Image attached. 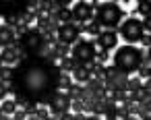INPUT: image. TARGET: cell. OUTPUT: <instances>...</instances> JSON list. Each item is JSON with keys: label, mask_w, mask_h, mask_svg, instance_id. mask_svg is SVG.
I'll list each match as a JSON object with an SVG mask.
<instances>
[{"label": "cell", "mask_w": 151, "mask_h": 120, "mask_svg": "<svg viewBox=\"0 0 151 120\" xmlns=\"http://www.w3.org/2000/svg\"><path fill=\"white\" fill-rule=\"evenodd\" d=\"M58 64L46 58H21L13 66V81L9 93H15V103L25 108L27 103L48 106L58 91Z\"/></svg>", "instance_id": "cell-1"}, {"label": "cell", "mask_w": 151, "mask_h": 120, "mask_svg": "<svg viewBox=\"0 0 151 120\" xmlns=\"http://www.w3.org/2000/svg\"><path fill=\"white\" fill-rule=\"evenodd\" d=\"M17 48H23V50H19L21 58L25 54V58H46V60H48V54L52 50V46L48 44L46 35L40 29H29L27 33H23Z\"/></svg>", "instance_id": "cell-2"}, {"label": "cell", "mask_w": 151, "mask_h": 120, "mask_svg": "<svg viewBox=\"0 0 151 120\" xmlns=\"http://www.w3.org/2000/svg\"><path fill=\"white\" fill-rule=\"evenodd\" d=\"M145 60V54L141 48H134V46H122L116 50L114 54V66L118 70H122L124 75H132L141 68Z\"/></svg>", "instance_id": "cell-3"}, {"label": "cell", "mask_w": 151, "mask_h": 120, "mask_svg": "<svg viewBox=\"0 0 151 120\" xmlns=\"http://www.w3.org/2000/svg\"><path fill=\"white\" fill-rule=\"evenodd\" d=\"M122 15L124 13L116 2H97L95 9H93V21L99 27H106V29L116 27L122 21Z\"/></svg>", "instance_id": "cell-4"}, {"label": "cell", "mask_w": 151, "mask_h": 120, "mask_svg": "<svg viewBox=\"0 0 151 120\" xmlns=\"http://www.w3.org/2000/svg\"><path fill=\"white\" fill-rule=\"evenodd\" d=\"M118 31H120L122 40L126 42V46H132V44L141 42V37H143V33H145V27H143V21H141V19L130 17V19H126V21L122 23V27H120Z\"/></svg>", "instance_id": "cell-5"}, {"label": "cell", "mask_w": 151, "mask_h": 120, "mask_svg": "<svg viewBox=\"0 0 151 120\" xmlns=\"http://www.w3.org/2000/svg\"><path fill=\"white\" fill-rule=\"evenodd\" d=\"M97 48L91 40H77L75 48H73V60L77 64H91L95 60Z\"/></svg>", "instance_id": "cell-6"}, {"label": "cell", "mask_w": 151, "mask_h": 120, "mask_svg": "<svg viewBox=\"0 0 151 120\" xmlns=\"http://www.w3.org/2000/svg\"><path fill=\"white\" fill-rule=\"evenodd\" d=\"M126 81H128V75H124L122 70H118L114 64H112V66H106L104 85H106L108 89H114V91H124Z\"/></svg>", "instance_id": "cell-7"}, {"label": "cell", "mask_w": 151, "mask_h": 120, "mask_svg": "<svg viewBox=\"0 0 151 120\" xmlns=\"http://www.w3.org/2000/svg\"><path fill=\"white\" fill-rule=\"evenodd\" d=\"M48 110H50V114L52 116H60V114H66L68 110H70V97L64 93V91H56L54 95H52V99H50V103H48Z\"/></svg>", "instance_id": "cell-8"}, {"label": "cell", "mask_w": 151, "mask_h": 120, "mask_svg": "<svg viewBox=\"0 0 151 120\" xmlns=\"http://www.w3.org/2000/svg\"><path fill=\"white\" fill-rule=\"evenodd\" d=\"M56 35H58V44H64V46H70L73 42L79 40L81 35V29L77 23H66V25H60L56 29Z\"/></svg>", "instance_id": "cell-9"}, {"label": "cell", "mask_w": 151, "mask_h": 120, "mask_svg": "<svg viewBox=\"0 0 151 120\" xmlns=\"http://www.w3.org/2000/svg\"><path fill=\"white\" fill-rule=\"evenodd\" d=\"M93 9H95V4H91V2H77V4L70 9L73 21H77V23H81V25L93 21Z\"/></svg>", "instance_id": "cell-10"}, {"label": "cell", "mask_w": 151, "mask_h": 120, "mask_svg": "<svg viewBox=\"0 0 151 120\" xmlns=\"http://www.w3.org/2000/svg\"><path fill=\"white\" fill-rule=\"evenodd\" d=\"M95 46H97L99 50H104V52H110L112 48H116V46H118V35H116V31H101V33L97 35V40H95Z\"/></svg>", "instance_id": "cell-11"}, {"label": "cell", "mask_w": 151, "mask_h": 120, "mask_svg": "<svg viewBox=\"0 0 151 120\" xmlns=\"http://www.w3.org/2000/svg\"><path fill=\"white\" fill-rule=\"evenodd\" d=\"M21 60V54H19V50L17 48H4L2 50V54H0V62H2V66H13L15 62H19Z\"/></svg>", "instance_id": "cell-12"}, {"label": "cell", "mask_w": 151, "mask_h": 120, "mask_svg": "<svg viewBox=\"0 0 151 120\" xmlns=\"http://www.w3.org/2000/svg\"><path fill=\"white\" fill-rule=\"evenodd\" d=\"M73 77H75V81H79V83H89V81H91V70H89L87 64H77V66L73 68Z\"/></svg>", "instance_id": "cell-13"}, {"label": "cell", "mask_w": 151, "mask_h": 120, "mask_svg": "<svg viewBox=\"0 0 151 120\" xmlns=\"http://www.w3.org/2000/svg\"><path fill=\"white\" fill-rule=\"evenodd\" d=\"M13 42H15V31H13V27L0 25V46H2V48H9Z\"/></svg>", "instance_id": "cell-14"}, {"label": "cell", "mask_w": 151, "mask_h": 120, "mask_svg": "<svg viewBox=\"0 0 151 120\" xmlns=\"http://www.w3.org/2000/svg\"><path fill=\"white\" fill-rule=\"evenodd\" d=\"M52 19H54V21H58L60 25H66V23H73V13H70V9L60 6L56 13H52Z\"/></svg>", "instance_id": "cell-15"}, {"label": "cell", "mask_w": 151, "mask_h": 120, "mask_svg": "<svg viewBox=\"0 0 151 120\" xmlns=\"http://www.w3.org/2000/svg\"><path fill=\"white\" fill-rule=\"evenodd\" d=\"M79 29H81V33H89V35H95V37H97V35L101 33V27H99V25H97L95 21H89V23L81 25Z\"/></svg>", "instance_id": "cell-16"}, {"label": "cell", "mask_w": 151, "mask_h": 120, "mask_svg": "<svg viewBox=\"0 0 151 120\" xmlns=\"http://www.w3.org/2000/svg\"><path fill=\"white\" fill-rule=\"evenodd\" d=\"M149 64H151V62H149V54H145V60H143L141 68L137 70V73H139V79L149 81V75H151V66H149Z\"/></svg>", "instance_id": "cell-17"}, {"label": "cell", "mask_w": 151, "mask_h": 120, "mask_svg": "<svg viewBox=\"0 0 151 120\" xmlns=\"http://www.w3.org/2000/svg\"><path fill=\"white\" fill-rule=\"evenodd\" d=\"M0 112L6 114V116H13V114L17 112V103H15V99H4L2 103H0Z\"/></svg>", "instance_id": "cell-18"}, {"label": "cell", "mask_w": 151, "mask_h": 120, "mask_svg": "<svg viewBox=\"0 0 151 120\" xmlns=\"http://www.w3.org/2000/svg\"><path fill=\"white\" fill-rule=\"evenodd\" d=\"M58 62H60V64H58L60 73H70V70H73V68L77 66V62H75V60H73L70 56H66V58H60Z\"/></svg>", "instance_id": "cell-19"}, {"label": "cell", "mask_w": 151, "mask_h": 120, "mask_svg": "<svg viewBox=\"0 0 151 120\" xmlns=\"http://www.w3.org/2000/svg\"><path fill=\"white\" fill-rule=\"evenodd\" d=\"M143 87V79H139V77H128V81H126V87H124V91H139Z\"/></svg>", "instance_id": "cell-20"}, {"label": "cell", "mask_w": 151, "mask_h": 120, "mask_svg": "<svg viewBox=\"0 0 151 120\" xmlns=\"http://www.w3.org/2000/svg\"><path fill=\"white\" fill-rule=\"evenodd\" d=\"M13 81V66H0V83Z\"/></svg>", "instance_id": "cell-21"}, {"label": "cell", "mask_w": 151, "mask_h": 120, "mask_svg": "<svg viewBox=\"0 0 151 120\" xmlns=\"http://www.w3.org/2000/svg\"><path fill=\"white\" fill-rule=\"evenodd\" d=\"M70 85H73V81H70L68 73H60V77H58V91L60 89H68Z\"/></svg>", "instance_id": "cell-22"}, {"label": "cell", "mask_w": 151, "mask_h": 120, "mask_svg": "<svg viewBox=\"0 0 151 120\" xmlns=\"http://www.w3.org/2000/svg\"><path fill=\"white\" fill-rule=\"evenodd\" d=\"M137 13H139L143 19H149V4H147V2H139V4H137Z\"/></svg>", "instance_id": "cell-23"}, {"label": "cell", "mask_w": 151, "mask_h": 120, "mask_svg": "<svg viewBox=\"0 0 151 120\" xmlns=\"http://www.w3.org/2000/svg\"><path fill=\"white\" fill-rule=\"evenodd\" d=\"M33 116H37L40 120H46V118L50 116V110H48L46 106H37V108H35V114H33Z\"/></svg>", "instance_id": "cell-24"}, {"label": "cell", "mask_w": 151, "mask_h": 120, "mask_svg": "<svg viewBox=\"0 0 151 120\" xmlns=\"http://www.w3.org/2000/svg\"><path fill=\"white\" fill-rule=\"evenodd\" d=\"M108 58H110V54H108V52H104V50H99V52L95 54V62H97V64H101V66H106Z\"/></svg>", "instance_id": "cell-25"}, {"label": "cell", "mask_w": 151, "mask_h": 120, "mask_svg": "<svg viewBox=\"0 0 151 120\" xmlns=\"http://www.w3.org/2000/svg\"><path fill=\"white\" fill-rule=\"evenodd\" d=\"M6 93H9V85L6 83H0V101H4Z\"/></svg>", "instance_id": "cell-26"}, {"label": "cell", "mask_w": 151, "mask_h": 120, "mask_svg": "<svg viewBox=\"0 0 151 120\" xmlns=\"http://www.w3.org/2000/svg\"><path fill=\"white\" fill-rule=\"evenodd\" d=\"M25 118H27V114H25L23 110H17V112L11 116V120H25Z\"/></svg>", "instance_id": "cell-27"}, {"label": "cell", "mask_w": 151, "mask_h": 120, "mask_svg": "<svg viewBox=\"0 0 151 120\" xmlns=\"http://www.w3.org/2000/svg\"><path fill=\"white\" fill-rule=\"evenodd\" d=\"M141 44H143L145 48H149V44H151V35H149V31H145V33H143V37H141Z\"/></svg>", "instance_id": "cell-28"}, {"label": "cell", "mask_w": 151, "mask_h": 120, "mask_svg": "<svg viewBox=\"0 0 151 120\" xmlns=\"http://www.w3.org/2000/svg\"><path fill=\"white\" fill-rule=\"evenodd\" d=\"M70 108H73V112H75V114H79V112H81L85 106H83L81 101H70Z\"/></svg>", "instance_id": "cell-29"}, {"label": "cell", "mask_w": 151, "mask_h": 120, "mask_svg": "<svg viewBox=\"0 0 151 120\" xmlns=\"http://www.w3.org/2000/svg\"><path fill=\"white\" fill-rule=\"evenodd\" d=\"M58 120H77V118H75V114L66 112V114H60V116H58Z\"/></svg>", "instance_id": "cell-30"}, {"label": "cell", "mask_w": 151, "mask_h": 120, "mask_svg": "<svg viewBox=\"0 0 151 120\" xmlns=\"http://www.w3.org/2000/svg\"><path fill=\"white\" fill-rule=\"evenodd\" d=\"M81 120H99L97 116H85V118H81Z\"/></svg>", "instance_id": "cell-31"}, {"label": "cell", "mask_w": 151, "mask_h": 120, "mask_svg": "<svg viewBox=\"0 0 151 120\" xmlns=\"http://www.w3.org/2000/svg\"><path fill=\"white\" fill-rule=\"evenodd\" d=\"M0 120H11V116H6V114H0Z\"/></svg>", "instance_id": "cell-32"}, {"label": "cell", "mask_w": 151, "mask_h": 120, "mask_svg": "<svg viewBox=\"0 0 151 120\" xmlns=\"http://www.w3.org/2000/svg\"><path fill=\"white\" fill-rule=\"evenodd\" d=\"M29 120H40V118L37 116H29Z\"/></svg>", "instance_id": "cell-33"}, {"label": "cell", "mask_w": 151, "mask_h": 120, "mask_svg": "<svg viewBox=\"0 0 151 120\" xmlns=\"http://www.w3.org/2000/svg\"><path fill=\"white\" fill-rule=\"evenodd\" d=\"M46 120H56V116H48V118H46Z\"/></svg>", "instance_id": "cell-34"}, {"label": "cell", "mask_w": 151, "mask_h": 120, "mask_svg": "<svg viewBox=\"0 0 151 120\" xmlns=\"http://www.w3.org/2000/svg\"><path fill=\"white\" fill-rule=\"evenodd\" d=\"M126 120H139V118H132V116H128V118H126Z\"/></svg>", "instance_id": "cell-35"}, {"label": "cell", "mask_w": 151, "mask_h": 120, "mask_svg": "<svg viewBox=\"0 0 151 120\" xmlns=\"http://www.w3.org/2000/svg\"><path fill=\"white\" fill-rule=\"evenodd\" d=\"M106 120H118V118H106Z\"/></svg>", "instance_id": "cell-36"}, {"label": "cell", "mask_w": 151, "mask_h": 120, "mask_svg": "<svg viewBox=\"0 0 151 120\" xmlns=\"http://www.w3.org/2000/svg\"><path fill=\"white\" fill-rule=\"evenodd\" d=\"M0 66H2V62H0Z\"/></svg>", "instance_id": "cell-37"}]
</instances>
